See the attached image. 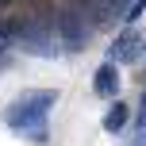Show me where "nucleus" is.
<instances>
[{
	"mask_svg": "<svg viewBox=\"0 0 146 146\" xmlns=\"http://www.w3.org/2000/svg\"><path fill=\"white\" fill-rule=\"evenodd\" d=\"M54 104H58V88H27V92H19L4 108V123L23 135L27 127L46 123V111H50Z\"/></svg>",
	"mask_w": 146,
	"mask_h": 146,
	"instance_id": "1",
	"label": "nucleus"
},
{
	"mask_svg": "<svg viewBox=\"0 0 146 146\" xmlns=\"http://www.w3.org/2000/svg\"><path fill=\"white\" fill-rule=\"evenodd\" d=\"M54 23L46 19L42 12H31L27 19H19V31H15V46L31 58H58L62 46L54 42Z\"/></svg>",
	"mask_w": 146,
	"mask_h": 146,
	"instance_id": "2",
	"label": "nucleus"
},
{
	"mask_svg": "<svg viewBox=\"0 0 146 146\" xmlns=\"http://www.w3.org/2000/svg\"><path fill=\"white\" fill-rule=\"evenodd\" d=\"M54 27H58V42L66 46V50L77 54V50H85V46H88L96 23H92V15L85 12V4H81V0H73V4H62V8H58Z\"/></svg>",
	"mask_w": 146,
	"mask_h": 146,
	"instance_id": "3",
	"label": "nucleus"
},
{
	"mask_svg": "<svg viewBox=\"0 0 146 146\" xmlns=\"http://www.w3.org/2000/svg\"><path fill=\"white\" fill-rule=\"evenodd\" d=\"M142 50H146V38H142L135 27H123V31L115 35V42L108 46V62H115V66H127V62H135Z\"/></svg>",
	"mask_w": 146,
	"mask_h": 146,
	"instance_id": "4",
	"label": "nucleus"
},
{
	"mask_svg": "<svg viewBox=\"0 0 146 146\" xmlns=\"http://www.w3.org/2000/svg\"><path fill=\"white\" fill-rule=\"evenodd\" d=\"M92 92L104 96V100H115V92H119V66L115 62H104L92 73Z\"/></svg>",
	"mask_w": 146,
	"mask_h": 146,
	"instance_id": "5",
	"label": "nucleus"
},
{
	"mask_svg": "<svg viewBox=\"0 0 146 146\" xmlns=\"http://www.w3.org/2000/svg\"><path fill=\"white\" fill-rule=\"evenodd\" d=\"M127 119H131V108H127L123 100H115L108 111H104V131H108V135H119L127 127Z\"/></svg>",
	"mask_w": 146,
	"mask_h": 146,
	"instance_id": "6",
	"label": "nucleus"
},
{
	"mask_svg": "<svg viewBox=\"0 0 146 146\" xmlns=\"http://www.w3.org/2000/svg\"><path fill=\"white\" fill-rule=\"evenodd\" d=\"M15 31H19V23H0V54L15 46Z\"/></svg>",
	"mask_w": 146,
	"mask_h": 146,
	"instance_id": "7",
	"label": "nucleus"
},
{
	"mask_svg": "<svg viewBox=\"0 0 146 146\" xmlns=\"http://www.w3.org/2000/svg\"><path fill=\"white\" fill-rule=\"evenodd\" d=\"M142 15H146V0H131V8H127L123 23H127V27H131V23H135V19H142Z\"/></svg>",
	"mask_w": 146,
	"mask_h": 146,
	"instance_id": "8",
	"label": "nucleus"
},
{
	"mask_svg": "<svg viewBox=\"0 0 146 146\" xmlns=\"http://www.w3.org/2000/svg\"><path fill=\"white\" fill-rule=\"evenodd\" d=\"M23 139H31V142H46V139H50V131H46V123H35V127H27V131H23Z\"/></svg>",
	"mask_w": 146,
	"mask_h": 146,
	"instance_id": "9",
	"label": "nucleus"
},
{
	"mask_svg": "<svg viewBox=\"0 0 146 146\" xmlns=\"http://www.w3.org/2000/svg\"><path fill=\"white\" fill-rule=\"evenodd\" d=\"M135 127H139V131H146V104L139 108V119H135Z\"/></svg>",
	"mask_w": 146,
	"mask_h": 146,
	"instance_id": "10",
	"label": "nucleus"
},
{
	"mask_svg": "<svg viewBox=\"0 0 146 146\" xmlns=\"http://www.w3.org/2000/svg\"><path fill=\"white\" fill-rule=\"evenodd\" d=\"M131 146H146V131H139V135H135V142Z\"/></svg>",
	"mask_w": 146,
	"mask_h": 146,
	"instance_id": "11",
	"label": "nucleus"
},
{
	"mask_svg": "<svg viewBox=\"0 0 146 146\" xmlns=\"http://www.w3.org/2000/svg\"><path fill=\"white\" fill-rule=\"evenodd\" d=\"M142 104H146V92H142Z\"/></svg>",
	"mask_w": 146,
	"mask_h": 146,
	"instance_id": "12",
	"label": "nucleus"
}]
</instances>
